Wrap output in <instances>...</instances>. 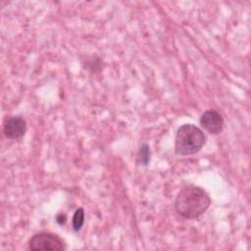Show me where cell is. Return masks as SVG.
<instances>
[{
    "label": "cell",
    "mask_w": 251,
    "mask_h": 251,
    "mask_svg": "<svg viewBox=\"0 0 251 251\" xmlns=\"http://www.w3.org/2000/svg\"><path fill=\"white\" fill-rule=\"evenodd\" d=\"M137 159L138 162L144 166H146L149 163L150 160V149L147 144H143L137 154Z\"/></svg>",
    "instance_id": "52a82bcc"
},
{
    "label": "cell",
    "mask_w": 251,
    "mask_h": 251,
    "mask_svg": "<svg viewBox=\"0 0 251 251\" xmlns=\"http://www.w3.org/2000/svg\"><path fill=\"white\" fill-rule=\"evenodd\" d=\"M210 204L211 198L203 188L187 185L177 193L175 209L178 215L185 219H196L209 208Z\"/></svg>",
    "instance_id": "6da1fadb"
},
{
    "label": "cell",
    "mask_w": 251,
    "mask_h": 251,
    "mask_svg": "<svg viewBox=\"0 0 251 251\" xmlns=\"http://www.w3.org/2000/svg\"><path fill=\"white\" fill-rule=\"evenodd\" d=\"M26 131V123L20 116L10 117L3 124V133L9 139H19Z\"/></svg>",
    "instance_id": "277c9868"
},
{
    "label": "cell",
    "mask_w": 251,
    "mask_h": 251,
    "mask_svg": "<svg viewBox=\"0 0 251 251\" xmlns=\"http://www.w3.org/2000/svg\"><path fill=\"white\" fill-rule=\"evenodd\" d=\"M205 141L206 136L198 126L191 124H185L176 131L175 151L181 156L192 155L202 149Z\"/></svg>",
    "instance_id": "7a4b0ae2"
},
{
    "label": "cell",
    "mask_w": 251,
    "mask_h": 251,
    "mask_svg": "<svg viewBox=\"0 0 251 251\" xmlns=\"http://www.w3.org/2000/svg\"><path fill=\"white\" fill-rule=\"evenodd\" d=\"M200 125L209 133L219 134L224 129V120L216 110H208L204 112L200 118Z\"/></svg>",
    "instance_id": "5b68a950"
},
{
    "label": "cell",
    "mask_w": 251,
    "mask_h": 251,
    "mask_svg": "<svg viewBox=\"0 0 251 251\" xmlns=\"http://www.w3.org/2000/svg\"><path fill=\"white\" fill-rule=\"evenodd\" d=\"M73 228L75 231H77L81 228L83 223H84V212L82 208H78L73 217Z\"/></svg>",
    "instance_id": "8992f818"
},
{
    "label": "cell",
    "mask_w": 251,
    "mask_h": 251,
    "mask_svg": "<svg viewBox=\"0 0 251 251\" xmlns=\"http://www.w3.org/2000/svg\"><path fill=\"white\" fill-rule=\"evenodd\" d=\"M28 248L33 251L48 250V251H62L66 248L62 238L57 234L41 231L35 233L28 241Z\"/></svg>",
    "instance_id": "3957f363"
}]
</instances>
